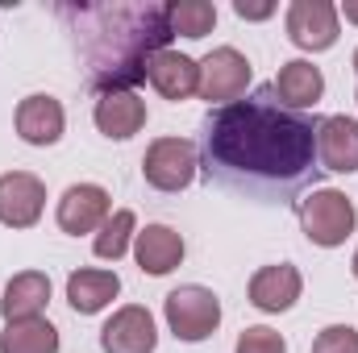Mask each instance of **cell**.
<instances>
[{
	"label": "cell",
	"instance_id": "obj_1",
	"mask_svg": "<svg viewBox=\"0 0 358 353\" xmlns=\"http://www.w3.org/2000/svg\"><path fill=\"white\" fill-rule=\"evenodd\" d=\"M208 171L263 183H300L317 158V121L292 112L263 88L250 100L221 104L204 125Z\"/></svg>",
	"mask_w": 358,
	"mask_h": 353
},
{
	"label": "cell",
	"instance_id": "obj_2",
	"mask_svg": "<svg viewBox=\"0 0 358 353\" xmlns=\"http://www.w3.org/2000/svg\"><path fill=\"white\" fill-rule=\"evenodd\" d=\"M80 21L88 25L84 33V54L92 59L96 88L134 91L138 80H146L150 54L167 50L171 25H167V4H104V8H80Z\"/></svg>",
	"mask_w": 358,
	"mask_h": 353
},
{
	"label": "cell",
	"instance_id": "obj_3",
	"mask_svg": "<svg viewBox=\"0 0 358 353\" xmlns=\"http://www.w3.org/2000/svg\"><path fill=\"white\" fill-rule=\"evenodd\" d=\"M296 212H300L304 237H308L313 246H325V250L342 246L358 225V212H355V204H350V195L338 191V187H313V191L296 204Z\"/></svg>",
	"mask_w": 358,
	"mask_h": 353
},
{
	"label": "cell",
	"instance_id": "obj_4",
	"mask_svg": "<svg viewBox=\"0 0 358 353\" xmlns=\"http://www.w3.org/2000/svg\"><path fill=\"white\" fill-rule=\"evenodd\" d=\"M163 312H167V329L176 333L179 341H204L221 324V299L208 287H196V283L176 287L163 299Z\"/></svg>",
	"mask_w": 358,
	"mask_h": 353
},
{
	"label": "cell",
	"instance_id": "obj_5",
	"mask_svg": "<svg viewBox=\"0 0 358 353\" xmlns=\"http://www.w3.org/2000/svg\"><path fill=\"white\" fill-rule=\"evenodd\" d=\"M250 88V59L234 46H217L200 59V100L208 104H234Z\"/></svg>",
	"mask_w": 358,
	"mask_h": 353
},
{
	"label": "cell",
	"instance_id": "obj_6",
	"mask_svg": "<svg viewBox=\"0 0 358 353\" xmlns=\"http://www.w3.org/2000/svg\"><path fill=\"white\" fill-rule=\"evenodd\" d=\"M142 175L155 191H183L196 179V146L187 137H159L142 158Z\"/></svg>",
	"mask_w": 358,
	"mask_h": 353
},
{
	"label": "cell",
	"instance_id": "obj_7",
	"mask_svg": "<svg viewBox=\"0 0 358 353\" xmlns=\"http://www.w3.org/2000/svg\"><path fill=\"white\" fill-rule=\"evenodd\" d=\"M46 208V183L29 171L0 175V225L8 229H34Z\"/></svg>",
	"mask_w": 358,
	"mask_h": 353
},
{
	"label": "cell",
	"instance_id": "obj_8",
	"mask_svg": "<svg viewBox=\"0 0 358 353\" xmlns=\"http://www.w3.org/2000/svg\"><path fill=\"white\" fill-rule=\"evenodd\" d=\"M338 8L329 0H292L287 4V38L300 50H329L338 42Z\"/></svg>",
	"mask_w": 358,
	"mask_h": 353
},
{
	"label": "cell",
	"instance_id": "obj_9",
	"mask_svg": "<svg viewBox=\"0 0 358 353\" xmlns=\"http://www.w3.org/2000/svg\"><path fill=\"white\" fill-rule=\"evenodd\" d=\"M108 216H113V200L100 183H71L59 200V229L71 237L96 233Z\"/></svg>",
	"mask_w": 358,
	"mask_h": 353
},
{
	"label": "cell",
	"instance_id": "obj_10",
	"mask_svg": "<svg viewBox=\"0 0 358 353\" xmlns=\"http://www.w3.org/2000/svg\"><path fill=\"white\" fill-rule=\"evenodd\" d=\"M159 333H155V316L142 303L117 308L113 320L100 329V350L104 353H155Z\"/></svg>",
	"mask_w": 358,
	"mask_h": 353
},
{
	"label": "cell",
	"instance_id": "obj_11",
	"mask_svg": "<svg viewBox=\"0 0 358 353\" xmlns=\"http://www.w3.org/2000/svg\"><path fill=\"white\" fill-rule=\"evenodd\" d=\"M317 158L334 175L358 171V121L355 117H325L317 121Z\"/></svg>",
	"mask_w": 358,
	"mask_h": 353
},
{
	"label": "cell",
	"instance_id": "obj_12",
	"mask_svg": "<svg viewBox=\"0 0 358 353\" xmlns=\"http://www.w3.org/2000/svg\"><path fill=\"white\" fill-rule=\"evenodd\" d=\"M96 129L113 142H125L134 137L142 125H146V100H138V91H125V88H113V91H100L96 96Z\"/></svg>",
	"mask_w": 358,
	"mask_h": 353
},
{
	"label": "cell",
	"instance_id": "obj_13",
	"mask_svg": "<svg viewBox=\"0 0 358 353\" xmlns=\"http://www.w3.org/2000/svg\"><path fill=\"white\" fill-rule=\"evenodd\" d=\"M63 125H67L63 104H59L55 96H46V91L25 96V100L17 104V133H21V142H29V146H55V142L63 137Z\"/></svg>",
	"mask_w": 358,
	"mask_h": 353
},
{
	"label": "cell",
	"instance_id": "obj_14",
	"mask_svg": "<svg viewBox=\"0 0 358 353\" xmlns=\"http://www.w3.org/2000/svg\"><path fill=\"white\" fill-rule=\"evenodd\" d=\"M271 91H275V100H279L283 108L304 112V108H313V104L325 96V75H321V67H313L308 59H292V63L279 67Z\"/></svg>",
	"mask_w": 358,
	"mask_h": 353
},
{
	"label": "cell",
	"instance_id": "obj_15",
	"mask_svg": "<svg viewBox=\"0 0 358 353\" xmlns=\"http://www.w3.org/2000/svg\"><path fill=\"white\" fill-rule=\"evenodd\" d=\"M146 80L167 100H187L192 91L200 88V63L187 59V54H179V50H159L146 63Z\"/></svg>",
	"mask_w": 358,
	"mask_h": 353
},
{
	"label": "cell",
	"instance_id": "obj_16",
	"mask_svg": "<svg viewBox=\"0 0 358 353\" xmlns=\"http://www.w3.org/2000/svg\"><path fill=\"white\" fill-rule=\"evenodd\" d=\"M300 270L292 262H279V266H263L255 278H250V303L259 312H287L296 299H300Z\"/></svg>",
	"mask_w": 358,
	"mask_h": 353
},
{
	"label": "cell",
	"instance_id": "obj_17",
	"mask_svg": "<svg viewBox=\"0 0 358 353\" xmlns=\"http://www.w3.org/2000/svg\"><path fill=\"white\" fill-rule=\"evenodd\" d=\"M134 254L146 274H171L183 262V237L171 225H146L142 233H134Z\"/></svg>",
	"mask_w": 358,
	"mask_h": 353
},
{
	"label": "cell",
	"instance_id": "obj_18",
	"mask_svg": "<svg viewBox=\"0 0 358 353\" xmlns=\"http://www.w3.org/2000/svg\"><path fill=\"white\" fill-rule=\"evenodd\" d=\"M46 299H50V278L42 270H21V274L8 278L4 299H0V312H4L8 324L13 320H34V316H42Z\"/></svg>",
	"mask_w": 358,
	"mask_h": 353
},
{
	"label": "cell",
	"instance_id": "obj_19",
	"mask_svg": "<svg viewBox=\"0 0 358 353\" xmlns=\"http://www.w3.org/2000/svg\"><path fill=\"white\" fill-rule=\"evenodd\" d=\"M121 291V278L113 270H76L67 278V303L80 312V316H96L104 312Z\"/></svg>",
	"mask_w": 358,
	"mask_h": 353
},
{
	"label": "cell",
	"instance_id": "obj_20",
	"mask_svg": "<svg viewBox=\"0 0 358 353\" xmlns=\"http://www.w3.org/2000/svg\"><path fill=\"white\" fill-rule=\"evenodd\" d=\"M0 353H59V329L42 316L13 320L0 333Z\"/></svg>",
	"mask_w": 358,
	"mask_h": 353
},
{
	"label": "cell",
	"instance_id": "obj_21",
	"mask_svg": "<svg viewBox=\"0 0 358 353\" xmlns=\"http://www.w3.org/2000/svg\"><path fill=\"white\" fill-rule=\"evenodd\" d=\"M167 25H171V33L196 42V38L213 33V25H217V4H208V0H171V4H167Z\"/></svg>",
	"mask_w": 358,
	"mask_h": 353
},
{
	"label": "cell",
	"instance_id": "obj_22",
	"mask_svg": "<svg viewBox=\"0 0 358 353\" xmlns=\"http://www.w3.org/2000/svg\"><path fill=\"white\" fill-rule=\"evenodd\" d=\"M134 229H138V220H134V212H129V208L113 212V216H108V220L96 229V241H92L96 258H104V262H117V258L129 250V241H134Z\"/></svg>",
	"mask_w": 358,
	"mask_h": 353
},
{
	"label": "cell",
	"instance_id": "obj_23",
	"mask_svg": "<svg viewBox=\"0 0 358 353\" xmlns=\"http://www.w3.org/2000/svg\"><path fill=\"white\" fill-rule=\"evenodd\" d=\"M234 353H287V341H283V333H275L267 324H255V329H246L238 337Z\"/></svg>",
	"mask_w": 358,
	"mask_h": 353
},
{
	"label": "cell",
	"instance_id": "obj_24",
	"mask_svg": "<svg viewBox=\"0 0 358 353\" xmlns=\"http://www.w3.org/2000/svg\"><path fill=\"white\" fill-rule=\"evenodd\" d=\"M313 353H358V333L350 324H329L317 333Z\"/></svg>",
	"mask_w": 358,
	"mask_h": 353
},
{
	"label": "cell",
	"instance_id": "obj_25",
	"mask_svg": "<svg viewBox=\"0 0 358 353\" xmlns=\"http://www.w3.org/2000/svg\"><path fill=\"white\" fill-rule=\"evenodd\" d=\"M234 13H238L242 21H267L271 13H275V4H250V0H238Z\"/></svg>",
	"mask_w": 358,
	"mask_h": 353
},
{
	"label": "cell",
	"instance_id": "obj_26",
	"mask_svg": "<svg viewBox=\"0 0 358 353\" xmlns=\"http://www.w3.org/2000/svg\"><path fill=\"white\" fill-rule=\"evenodd\" d=\"M342 13H346V21H355V25H358V0H346V4H342Z\"/></svg>",
	"mask_w": 358,
	"mask_h": 353
},
{
	"label": "cell",
	"instance_id": "obj_27",
	"mask_svg": "<svg viewBox=\"0 0 358 353\" xmlns=\"http://www.w3.org/2000/svg\"><path fill=\"white\" fill-rule=\"evenodd\" d=\"M350 266H355V278H358V254H355V262H350Z\"/></svg>",
	"mask_w": 358,
	"mask_h": 353
},
{
	"label": "cell",
	"instance_id": "obj_28",
	"mask_svg": "<svg viewBox=\"0 0 358 353\" xmlns=\"http://www.w3.org/2000/svg\"><path fill=\"white\" fill-rule=\"evenodd\" d=\"M355 71H358V50H355Z\"/></svg>",
	"mask_w": 358,
	"mask_h": 353
}]
</instances>
